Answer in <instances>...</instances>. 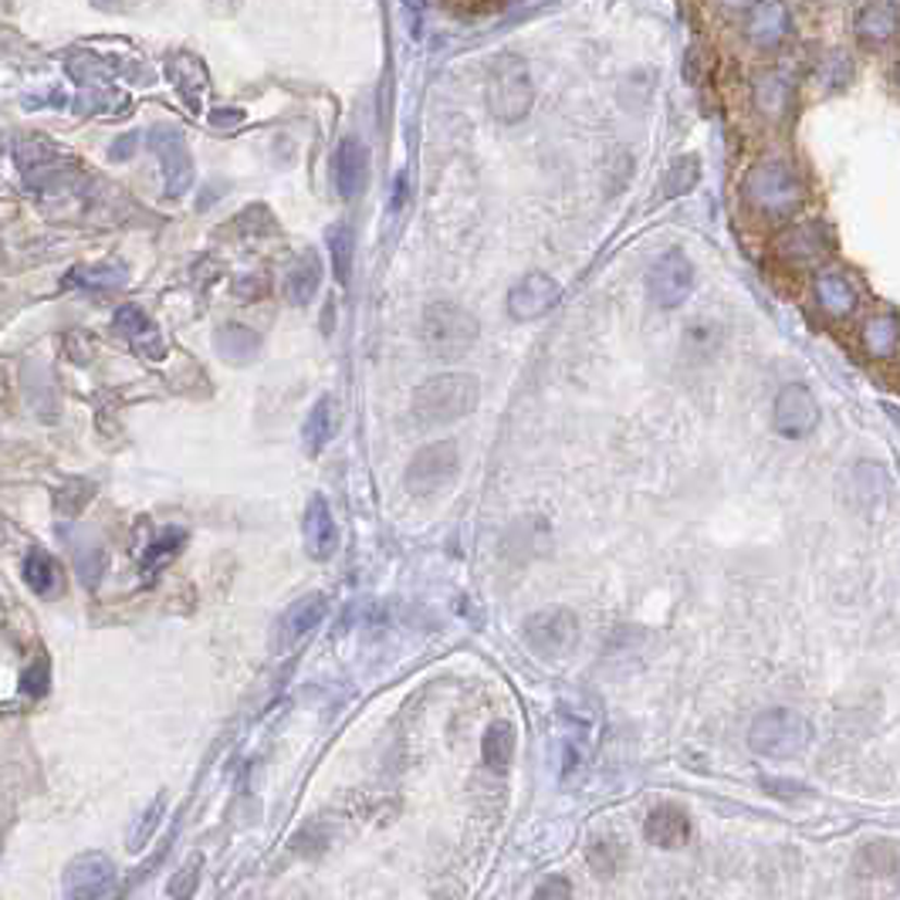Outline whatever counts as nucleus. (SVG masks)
I'll return each instance as SVG.
<instances>
[{
    "label": "nucleus",
    "mask_w": 900,
    "mask_h": 900,
    "mask_svg": "<svg viewBox=\"0 0 900 900\" xmlns=\"http://www.w3.org/2000/svg\"><path fill=\"white\" fill-rule=\"evenodd\" d=\"M792 30H796V14L789 8V0H759L755 8L744 11V21H741L744 45L762 54H775L779 48H786Z\"/></svg>",
    "instance_id": "nucleus-11"
},
{
    "label": "nucleus",
    "mask_w": 900,
    "mask_h": 900,
    "mask_svg": "<svg viewBox=\"0 0 900 900\" xmlns=\"http://www.w3.org/2000/svg\"><path fill=\"white\" fill-rule=\"evenodd\" d=\"M810 301L816 308V316H823L829 325H843L860 312V285L853 282V274L840 268H819L810 278Z\"/></svg>",
    "instance_id": "nucleus-12"
},
{
    "label": "nucleus",
    "mask_w": 900,
    "mask_h": 900,
    "mask_svg": "<svg viewBox=\"0 0 900 900\" xmlns=\"http://www.w3.org/2000/svg\"><path fill=\"white\" fill-rule=\"evenodd\" d=\"M241 119H244V115H241V109H231V112H227V109H217V112L210 115L213 126H221V130L234 126V122H241Z\"/></svg>",
    "instance_id": "nucleus-38"
},
{
    "label": "nucleus",
    "mask_w": 900,
    "mask_h": 900,
    "mask_svg": "<svg viewBox=\"0 0 900 900\" xmlns=\"http://www.w3.org/2000/svg\"><path fill=\"white\" fill-rule=\"evenodd\" d=\"M21 688L27 691V694H45V688H48V664L45 661H38L35 667H27L24 670V677H21Z\"/></svg>",
    "instance_id": "nucleus-36"
},
{
    "label": "nucleus",
    "mask_w": 900,
    "mask_h": 900,
    "mask_svg": "<svg viewBox=\"0 0 900 900\" xmlns=\"http://www.w3.org/2000/svg\"><path fill=\"white\" fill-rule=\"evenodd\" d=\"M836 255V234L819 217H805V221H789L779 227V234L768 244L772 264H779L782 271L802 274V271H819L826 261Z\"/></svg>",
    "instance_id": "nucleus-3"
},
{
    "label": "nucleus",
    "mask_w": 900,
    "mask_h": 900,
    "mask_svg": "<svg viewBox=\"0 0 900 900\" xmlns=\"http://www.w3.org/2000/svg\"><path fill=\"white\" fill-rule=\"evenodd\" d=\"M484 96H488V112L498 122H505V126L521 122L532 112V102H535V82L529 72V61L511 51L494 58Z\"/></svg>",
    "instance_id": "nucleus-4"
},
{
    "label": "nucleus",
    "mask_w": 900,
    "mask_h": 900,
    "mask_svg": "<svg viewBox=\"0 0 900 900\" xmlns=\"http://www.w3.org/2000/svg\"><path fill=\"white\" fill-rule=\"evenodd\" d=\"M481 759L491 772H508V765L515 759V728L508 722L488 725V731L481 738Z\"/></svg>",
    "instance_id": "nucleus-27"
},
{
    "label": "nucleus",
    "mask_w": 900,
    "mask_h": 900,
    "mask_svg": "<svg viewBox=\"0 0 900 900\" xmlns=\"http://www.w3.org/2000/svg\"><path fill=\"white\" fill-rule=\"evenodd\" d=\"M457 471H460V447L454 441H433L414 454L403 481H407V491L417 494V498H430V494L451 488Z\"/></svg>",
    "instance_id": "nucleus-8"
},
{
    "label": "nucleus",
    "mask_w": 900,
    "mask_h": 900,
    "mask_svg": "<svg viewBox=\"0 0 900 900\" xmlns=\"http://www.w3.org/2000/svg\"><path fill=\"white\" fill-rule=\"evenodd\" d=\"M200 866H204V860H200V856H194V860H190V866H183V871H180V874L173 877V884H170V893H173L176 900H190V897L197 893Z\"/></svg>",
    "instance_id": "nucleus-34"
},
{
    "label": "nucleus",
    "mask_w": 900,
    "mask_h": 900,
    "mask_svg": "<svg viewBox=\"0 0 900 900\" xmlns=\"http://www.w3.org/2000/svg\"><path fill=\"white\" fill-rule=\"evenodd\" d=\"M130 149H136V136H126L122 143H115V146H112V160H122Z\"/></svg>",
    "instance_id": "nucleus-41"
},
{
    "label": "nucleus",
    "mask_w": 900,
    "mask_h": 900,
    "mask_svg": "<svg viewBox=\"0 0 900 900\" xmlns=\"http://www.w3.org/2000/svg\"><path fill=\"white\" fill-rule=\"evenodd\" d=\"M332 180H335V190L343 200L362 197V190L369 186V149L359 136H346L338 143L335 160H332Z\"/></svg>",
    "instance_id": "nucleus-19"
},
{
    "label": "nucleus",
    "mask_w": 900,
    "mask_h": 900,
    "mask_svg": "<svg viewBox=\"0 0 900 900\" xmlns=\"http://www.w3.org/2000/svg\"><path fill=\"white\" fill-rule=\"evenodd\" d=\"M521 637L539 657L558 661L579 643V619L572 609L555 606V609H539L521 624Z\"/></svg>",
    "instance_id": "nucleus-9"
},
{
    "label": "nucleus",
    "mask_w": 900,
    "mask_h": 900,
    "mask_svg": "<svg viewBox=\"0 0 900 900\" xmlns=\"http://www.w3.org/2000/svg\"><path fill=\"white\" fill-rule=\"evenodd\" d=\"M325 247H329V258H332V274H335V282H338V285H349L353 258H356V244H353L349 224H332L329 234H325Z\"/></svg>",
    "instance_id": "nucleus-28"
},
{
    "label": "nucleus",
    "mask_w": 900,
    "mask_h": 900,
    "mask_svg": "<svg viewBox=\"0 0 900 900\" xmlns=\"http://www.w3.org/2000/svg\"><path fill=\"white\" fill-rule=\"evenodd\" d=\"M335 427H338V407H335V399L332 396H322L312 414H308L305 427H301V437H305V451L308 454H322L332 437H335Z\"/></svg>",
    "instance_id": "nucleus-26"
},
{
    "label": "nucleus",
    "mask_w": 900,
    "mask_h": 900,
    "mask_svg": "<svg viewBox=\"0 0 900 900\" xmlns=\"http://www.w3.org/2000/svg\"><path fill=\"white\" fill-rule=\"evenodd\" d=\"M772 427L786 441H802L819 427V403L810 386L789 383L772 403Z\"/></svg>",
    "instance_id": "nucleus-13"
},
{
    "label": "nucleus",
    "mask_w": 900,
    "mask_h": 900,
    "mask_svg": "<svg viewBox=\"0 0 900 900\" xmlns=\"http://www.w3.org/2000/svg\"><path fill=\"white\" fill-rule=\"evenodd\" d=\"M325 609H329V606H325V596H322V593H308V596H301V600L285 613V619H282V643L292 646V643H298L301 637L312 633V630L322 624Z\"/></svg>",
    "instance_id": "nucleus-24"
},
{
    "label": "nucleus",
    "mask_w": 900,
    "mask_h": 900,
    "mask_svg": "<svg viewBox=\"0 0 900 900\" xmlns=\"http://www.w3.org/2000/svg\"><path fill=\"white\" fill-rule=\"evenodd\" d=\"M643 840L657 850H680L691 840V816L674 802H661L643 819Z\"/></svg>",
    "instance_id": "nucleus-21"
},
{
    "label": "nucleus",
    "mask_w": 900,
    "mask_h": 900,
    "mask_svg": "<svg viewBox=\"0 0 900 900\" xmlns=\"http://www.w3.org/2000/svg\"><path fill=\"white\" fill-rule=\"evenodd\" d=\"M532 900H572V880L563 874H552L535 887Z\"/></svg>",
    "instance_id": "nucleus-35"
},
{
    "label": "nucleus",
    "mask_w": 900,
    "mask_h": 900,
    "mask_svg": "<svg viewBox=\"0 0 900 900\" xmlns=\"http://www.w3.org/2000/svg\"><path fill=\"white\" fill-rule=\"evenodd\" d=\"M853 38L866 51L890 48L900 38V0H863L853 17Z\"/></svg>",
    "instance_id": "nucleus-15"
},
{
    "label": "nucleus",
    "mask_w": 900,
    "mask_h": 900,
    "mask_svg": "<svg viewBox=\"0 0 900 900\" xmlns=\"http://www.w3.org/2000/svg\"><path fill=\"white\" fill-rule=\"evenodd\" d=\"M69 285H78L85 292H109L126 285V271L115 264H96V268H78L69 274Z\"/></svg>",
    "instance_id": "nucleus-30"
},
{
    "label": "nucleus",
    "mask_w": 900,
    "mask_h": 900,
    "mask_svg": "<svg viewBox=\"0 0 900 900\" xmlns=\"http://www.w3.org/2000/svg\"><path fill=\"white\" fill-rule=\"evenodd\" d=\"M701 180V163L694 157H677L664 176V194L667 197H680V194H691Z\"/></svg>",
    "instance_id": "nucleus-31"
},
{
    "label": "nucleus",
    "mask_w": 900,
    "mask_h": 900,
    "mask_svg": "<svg viewBox=\"0 0 900 900\" xmlns=\"http://www.w3.org/2000/svg\"><path fill=\"white\" fill-rule=\"evenodd\" d=\"M112 329L126 338V346H133L143 359H149V362L163 359L167 338H163L160 325L152 322L139 305H122L115 312V319H112Z\"/></svg>",
    "instance_id": "nucleus-20"
},
{
    "label": "nucleus",
    "mask_w": 900,
    "mask_h": 900,
    "mask_svg": "<svg viewBox=\"0 0 900 900\" xmlns=\"http://www.w3.org/2000/svg\"><path fill=\"white\" fill-rule=\"evenodd\" d=\"M399 8L407 11V21H410V35L420 38V24H423V11H427V0H399Z\"/></svg>",
    "instance_id": "nucleus-37"
},
{
    "label": "nucleus",
    "mask_w": 900,
    "mask_h": 900,
    "mask_svg": "<svg viewBox=\"0 0 900 900\" xmlns=\"http://www.w3.org/2000/svg\"><path fill=\"white\" fill-rule=\"evenodd\" d=\"M403 200H407V176H396V190H393V204H390V210H399L403 207Z\"/></svg>",
    "instance_id": "nucleus-40"
},
{
    "label": "nucleus",
    "mask_w": 900,
    "mask_h": 900,
    "mask_svg": "<svg viewBox=\"0 0 900 900\" xmlns=\"http://www.w3.org/2000/svg\"><path fill=\"white\" fill-rule=\"evenodd\" d=\"M585 860H589V866H593L600 877H613L619 871L624 850H619V843L613 840V836H596V840L589 843V850H585Z\"/></svg>",
    "instance_id": "nucleus-32"
},
{
    "label": "nucleus",
    "mask_w": 900,
    "mask_h": 900,
    "mask_svg": "<svg viewBox=\"0 0 900 900\" xmlns=\"http://www.w3.org/2000/svg\"><path fill=\"white\" fill-rule=\"evenodd\" d=\"M213 346L221 353V359H227L231 366H244V362L258 359L261 335L241 322H221L213 329Z\"/></svg>",
    "instance_id": "nucleus-23"
},
{
    "label": "nucleus",
    "mask_w": 900,
    "mask_h": 900,
    "mask_svg": "<svg viewBox=\"0 0 900 900\" xmlns=\"http://www.w3.org/2000/svg\"><path fill=\"white\" fill-rule=\"evenodd\" d=\"M481 403V383L471 372H441L414 390L410 410L420 427H447L471 417Z\"/></svg>",
    "instance_id": "nucleus-2"
},
{
    "label": "nucleus",
    "mask_w": 900,
    "mask_h": 900,
    "mask_svg": "<svg viewBox=\"0 0 900 900\" xmlns=\"http://www.w3.org/2000/svg\"><path fill=\"white\" fill-rule=\"evenodd\" d=\"M481 335L478 319L457 301H430L420 316V343L430 356L441 359H460L471 353Z\"/></svg>",
    "instance_id": "nucleus-5"
},
{
    "label": "nucleus",
    "mask_w": 900,
    "mask_h": 900,
    "mask_svg": "<svg viewBox=\"0 0 900 900\" xmlns=\"http://www.w3.org/2000/svg\"><path fill=\"white\" fill-rule=\"evenodd\" d=\"M694 292V264L691 258L680 251V247H670L664 251L646 271V295L664 312H674L680 308Z\"/></svg>",
    "instance_id": "nucleus-10"
},
{
    "label": "nucleus",
    "mask_w": 900,
    "mask_h": 900,
    "mask_svg": "<svg viewBox=\"0 0 900 900\" xmlns=\"http://www.w3.org/2000/svg\"><path fill=\"white\" fill-rule=\"evenodd\" d=\"M749 109L768 130H779L796 112V78L779 65H762L749 75Z\"/></svg>",
    "instance_id": "nucleus-7"
},
{
    "label": "nucleus",
    "mask_w": 900,
    "mask_h": 900,
    "mask_svg": "<svg viewBox=\"0 0 900 900\" xmlns=\"http://www.w3.org/2000/svg\"><path fill=\"white\" fill-rule=\"evenodd\" d=\"M856 343L871 362H897L900 359V316L893 308H874L860 319Z\"/></svg>",
    "instance_id": "nucleus-16"
},
{
    "label": "nucleus",
    "mask_w": 900,
    "mask_h": 900,
    "mask_svg": "<svg viewBox=\"0 0 900 900\" xmlns=\"http://www.w3.org/2000/svg\"><path fill=\"white\" fill-rule=\"evenodd\" d=\"M319 285H322V261L312 255V251H305L301 258L292 261L288 268V278H285V298L292 305H308L316 295H319Z\"/></svg>",
    "instance_id": "nucleus-25"
},
{
    "label": "nucleus",
    "mask_w": 900,
    "mask_h": 900,
    "mask_svg": "<svg viewBox=\"0 0 900 900\" xmlns=\"http://www.w3.org/2000/svg\"><path fill=\"white\" fill-rule=\"evenodd\" d=\"M715 4H718L725 14H744L749 8H755L759 0H715Z\"/></svg>",
    "instance_id": "nucleus-39"
},
{
    "label": "nucleus",
    "mask_w": 900,
    "mask_h": 900,
    "mask_svg": "<svg viewBox=\"0 0 900 900\" xmlns=\"http://www.w3.org/2000/svg\"><path fill=\"white\" fill-rule=\"evenodd\" d=\"M24 582L35 589L38 596H48L58 589V563L45 552H30L24 558Z\"/></svg>",
    "instance_id": "nucleus-29"
},
{
    "label": "nucleus",
    "mask_w": 900,
    "mask_h": 900,
    "mask_svg": "<svg viewBox=\"0 0 900 900\" xmlns=\"http://www.w3.org/2000/svg\"><path fill=\"white\" fill-rule=\"evenodd\" d=\"M558 301H563V288H558L555 278L545 271H529L511 285L505 308L511 322H539Z\"/></svg>",
    "instance_id": "nucleus-14"
},
{
    "label": "nucleus",
    "mask_w": 900,
    "mask_h": 900,
    "mask_svg": "<svg viewBox=\"0 0 900 900\" xmlns=\"http://www.w3.org/2000/svg\"><path fill=\"white\" fill-rule=\"evenodd\" d=\"M152 149H157L160 167H163V180L170 186V194L180 197L194 186V157L186 149L183 136L176 130H152L149 136Z\"/></svg>",
    "instance_id": "nucleus-18"
},
{
    "label": "nucleus",
    "mask_w": 900,
    "mask_h": 900,
    "mask_svg": "<svg viewBox=\"0 0 900 900\" xmlns=\"http://www.w3.org/2000/svg\"><path fill=\"white\" fill-rule=\"evenodd\" d=\"M813 741V725L792 707H768L749 728V749L759 759H799Z\"/></svg>",
    "instance_id": "nucleus-6"
},
{
    "label": "nucleus",
    "mask_w": 900,
    "mask_h": 900,
    "mask_svg": "<svg viewBox=\"0 0 900 900\" xmlns=\"http://www.w3.org/2000/svg\"><path fill=\"white\" fill-rule=\"evenodd\" d=\"M305 545H308V555L312 558H332L335 548H338V529H335V518H332V508L322 494H316L312 502L305 508Z\"/></svg>",
    "instance_id": "nucleus-22"
},
{
    "label": "nucleus",
    "mask_w": 900,
    "mask_h": 900,
    "mask_svg": "<svg viewBox=\"0 0 900 900\" xmlns=\"http://www.w3.org/2000/svg\"><path fill=\"white\" fill-rule=\"evenodd\" d=\"M738 200L741 210L752 217L755 224L782 227L802 213L805 200H810V186H805L799 167L786 157H759L749 163V170L738 180Z\"/></svg>",
    "instance_id": "nucleus-1"
},
{
    "label": "nucleus",
    "mask_w": 900,
    "mask_h": 900,
    "mask_svg": "<svg viewBox=\"0 0 900 900\" xmlns=\"http://www.w3.org/2000/svg\"><path fill=\"white\" fill-rule=\"evenodd\" d=\"M115 884V863L106 853H82L65 871L69 900H102Z\"/></svg>",
    "instance_id": "nucleus-17"
},
{
    "label": "nucleus",
    "mask_w": 900,
    "mask_h": 900,
    "mask_svg": "<svg viewBox=\"0 0 900 900\" xmlns=\"http://www.w3.org/2000/svg\"><path fill=\"white\" fill-rule=\"evenodd\" d=\"M180 545H183V532H180V529L163 532V539H157V542L149 545V552H146V563H143V572H146V576H152L157 569H163V566L170 563V558H176Z\"/></svg>",
    "instance_id": "nucleus-33"
}]
</instances>
